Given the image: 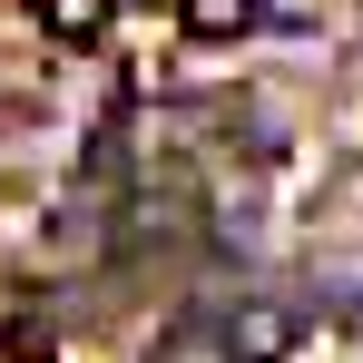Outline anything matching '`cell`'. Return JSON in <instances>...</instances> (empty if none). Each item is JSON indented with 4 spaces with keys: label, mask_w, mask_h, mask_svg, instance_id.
<instances>
[{
    "label": "cell",
    "mask_w": 363,
    "mask_h": 363,
    "mask_svg": "<svg viewBox=\"0 0 363 363\" xmlns=\"http://www.w3.org/2000/svg\"><path fill=\"white\" fill-rule=\"evenodd\" d=\"M40 20H50V40H69V50H89L108 20H118V0H40Z\"/></svg>",
    "instance_id": "2"
},
{
    "label": "cell",
    "mask_w": 363,
    "mask_h": 363,
    "mask_svg": "<svg viewBox=\"0 0 363 363\" xmlns=\"http://www.w3.org/2000/svg\"><path fill=\"white\" fill-rule=\"evenodd\" d=\"M226 344H236V363H275L285 344H295V314H285V304H245Z\"/></svg>",
    "instance_id": "1"
},
{
    "label": "cell",
    "mask_w": 363,
    "mask_h": 363,
    "mask_svg": "<svg viewBox=\"0 0 363 363\" xmlns=\"http://www.w3.org/2000/svg\"><path fill=\"white\" fill-rule=\"evenodd\" d=\"M186 40H245L255 30V0H177Z\"/></svg>",
    "instance_id": "3"
}]
</instances>
